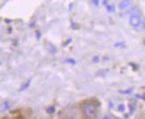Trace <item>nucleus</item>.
<instances>
[{
    "instance_id": "1",
    "label": "nucleus",
    "mask_w": 145,
    "mask_h": 119,
    "mask_svg": "<svg viewBox=\"0 0 145 119\" xmlns=\"http://www.w3.org/2000/svg\"><path fill=\"white\" fill-rule=\"evenodd\" d=\"M135 104L130 99H112L109 104V109L112 116L125 119L134 112Z\"/></svg>"
},
{
    "instance_id": "2",
    "label": "nucleus",
    "mask_w": 145,
    "mask_h": 119,
    "mask_svg": "<svg viewBox=\"0 0 145 119\" xmlns=\"http://www.w3.org/2000/svg\"><path fill=\"white\" fill-rule=\"evenodd\" d=\"M82 112L84 119H96L98 113L97 104L92 101L83 103L82 106Z\"/></svg>"
},
{
    "instance_id": "3",
    "label": "nucleus",
    "mask_w": 145,
    "mask_h": 119,
    "mask_svg": "<svg viewBox=\"0 0 145 119\" xmlns=\"http://www.w3.org/2000/svg\"><path fill=\"white\" fill-rule=\"evenodd\" d=\"M129 22H130V24H131V26H133L134 28H138L139 26H141L142 19L138 14H133V15H131V17H130Z\"/></svg>"
},
{
    "instance_id": "4",
    "label": "nucleus",
    "mask_w": 145,
    "mask_h": 119,
    "mask_svg": "<svg viewBox=\"0 0 145 119\" xmlns=\"http://www.w3.org/2000/svg\"><path fill=\"white\" fill-rule=\"evenodd\" d=\"M65 119H76V118L74 117V116H67V118H65Z\"/></svg>"
},
{
    "instance_id": "5",
    "label": "nucleus",
    "mask_w": 145,
    "mask_h": 119,
    "mask_svg": "<svg viewBox=\"0 0 145 119\" xmlns=\"http://www.w3.org/2000/svg\"><path fill=\"white\" fill-rule=\"evenodd\" d=\"M143 27H144V28H145V20H144V22H143Z\"/></svg>"
},
{
    "instance_id": "6",
    "label": "nucleus",
    "mask_w": 145,
    "mask_h": 119,
    "mask_svg": "<svg viewBox=\"0 0 145 119\" xmlns=\"http://www.w3.org/2000/svg\"><path fill=\"white\" fill-rule=\"evenodd\" d=\"M138 119H144V118H138Z\"/></svg>"
}]
</instances>
